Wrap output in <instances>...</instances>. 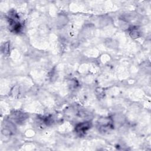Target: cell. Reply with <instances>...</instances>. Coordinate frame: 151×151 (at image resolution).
I'll use <instances>...</instances> for the list:
<instances>
[{"instance_id": "cell-1", "label": "cell", "mask_w": 151, "mask_h": 151, "mask_svg": "<svg viewBox=\"0 0 151 151\" xmlns=\"http://www.w3.org/2000/svg\"><path fill=\"white\" fill-rule=\"evenodd\" d=\"M8 23L10 25L11 28L14 32H18L21 29V25L19 22V17L14 12H10L8 18Z\"/></svg>"}, {"instance_id": "cell-2", "label": "cell", "mask_w": 151, "mask_h": 151, "mask_svg": "<svg viewBox=\"0 0 151 151\" xmlns=\"http://www.w3.org/2000/svg\"><path fill=\"white\" fill-rule=\"evenodd\" d=\"M99 129L101 132H106L113 128V121L110 117L101 119L98 122Z\"/></svg>"}, {"instance_id": "cell-3", "label": "cell", "mask_w": 151, "mask_h": 151, "mask_svg": "<svg viewBox=\"0 0 151 151\" xmlns=\"http://www.w3.org/2000/svg\"><path fill=\"white\" fill-rule=\"evenodd\" d=\"M91 126L90 122H85L77 124L75 128L76 132L80 135L84 134Z\"/></svg>"}]
</instances>
